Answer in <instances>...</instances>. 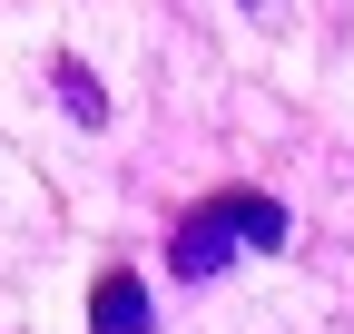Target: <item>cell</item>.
Segmentation results:
<instances>
[{
    "label": "cell",
    "mask_w": 354,
    "mask_h": 334,
    "mask_svg": "<svg viewBox=\"0 0 354 334\" xmlns=\"http://www.w3.org/2000/svg\"><path fill=\"white\" fill-rule=\"evenodd\" d=\"M50 79H59V99H69V108L88 118V128H109V89H99V79H88L79 59H50Z\"/></svg>",
    "instance_id": "cell-4"
},
{
    "label": "cell",
    "mask_w": 354,
    "mask_h": 334,
    "mask_svg": "<svg viewBox=\"0 0 354 334\" xmlns=\"http://www.w3.org/2000/svg\"><path fill=\"white\" fill-rule=\"evenodd\" d=\"M216 206L236 217V236H246V246H286V206H276V197H246V187H227Z\"/></svg>",
    "instance_id": "cell-3"
},
{
    "label": "cell",
    "mask_w": 354,
    "mask_h": 334,
    "mask_svg": "<svg viewBox=\"0 0 354 334\" xmlns=\"http://www.w3.org/2000/svg\"><path fill=\"white\" fill-rule=\"evenodd\" d=\"M88 334H148V285L128 266H109L99 285H88Z\"/></svg>",
    "instance_id": "cell-2"
},
{
    "label": "cell",
    "mask_w": 354,
    "mask_h": 334,
    "mask_svg": "<svg viewBox=\"0 0 354 334\" xmlns=\"http://www.w3.org/2000/svg\"><path fill=\"white\" fill-rule=\"evenodd\" d=\"M236 246H246V236H236V217L207 197V206H187V217L167 226V275H216Z\"/></svg>",
    "instance_id": "cell-1"
}]
</instances>
